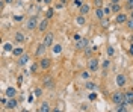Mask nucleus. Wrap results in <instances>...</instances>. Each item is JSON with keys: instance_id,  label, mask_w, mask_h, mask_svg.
Instances as JSON below:
<instances>
[{"instance_id": "8", "label": "nucleus", "mask_w": 133, "mask_h": 112, "mask_svg": "<svg viewBox=\"0 0 133 112\" xmlns=\"http://www.w3.org/2000/svg\"><path fill=\"white\" fill-rule=\"evenodd\" d=\"M125 82H127V79H125L124 74H118L116 76V85L118 86H125Z\"/></svg>"}, {"instance_id": "17", "label": "nucleus", "mask_w": 133, "mask_h": 112, "mask_svg": "<svg viewBox=\"0 0 133 112\" xmlns=\"http://www.w3.org/2000/svg\"><path fill=\"white\" fill-rule=\"evenodd\" d=\"M95 15H97V18H100V20H103V18L106 17V14H104L103 8H97L95 9Z\"/></svg>"}, {"instance_id": "48", "label": "nucleus", "mask_w": 133, "mask_h": 112, "mask_svg": "<svg viewBox=\"0 0 133 112\" xmlns=\"http://www.w3.org/2000/svg\"><path fill=\"white\" fill-rule=\"evenodd\" d=\"M132 18H133V9H132Z\"/></svg>"}, {"instance_id": "4", "label": "nucleus", "mask_w": 133, "mask_h": 112, "mask_svg": "<svg viewBox=\"0 0 133 112\" xmlns=\"http://www.w3.org/2000/svg\"><path fill=\"white\" fill-rule=\"evenodd\" d=\"M88 45H89L88 38H85V36H83L80 41H77V43H76V49H77V50H85V49H88Z\"/></svg>"}, {"instance_id": "42", "label": "nucleus", "mask_w": 133, "mask_h": 112, "mask_svg": "<svg viewBox=\"0 0 133 112\" xmlns=\"http://www.w3.org/2000/svg\"><path fill=\"white\" fill-rule=\"evenodd\" d=\"M51 2H53V0H44V3H47V5H50Z\"/></svg>"}, {"instance_id": "16", "label": "nucleus", "mask_w": 133, "mask_h": 112, "mask_svg": "<svg viewBox=\"0 0 133 112\" xmlns=\"http://www.w3.org/2000/svg\"><path fill=\"white\" fill-rule=\"evenodd\" d=\"M76 23L79 24V26H85L86 24V18H85V15H77V18H76Z\"/></svg>"}, {"instance_id": "34", "label": "nucleus", "mask_w": 133, "mask_h": 112, "mask_svg": "<svg viewBox=\"0 0 133 112\" xmlns=\"http://www.w3.org/2000/svg\"><path fill=\"white\" fill-rule=\"evenodd\" d=\"M94 3H95V6H97V8H101V5H103V0H94Z\"/></svg>"}, {"instance_id": "11", "label": "nucleus", "mask_w": 133, "mask_h": 112, "mask_svg": "<svg viewBox=\"0 0 133 112\" xmlns=\"http://www.w3.org/2000/svg\"><path fill=\"white\" fill-rule=\"evenodd\" d=\"M125 104H129V106H132L133 104V93L132 91H129V93H125Z\"/></svg>"}, {"instance_id": "5", "label": "nucleus", "mask_w": 133, "mask_h": 112, "mask_svg": "<svg viewBox=\"0 0 133 112\" xmlns=\"http://www.w3.org/2000/svg\"><path fill=\"white\" fill-rule=\"evenodd\" d=\"M47 49H49V47H47L44 43H41L38 47H36V50H35V56H42L44 53L47 52Z\"/></svg>"}, {"instance_id": "2", "label": "nucleus", "mask_w": 133, "mask_h": 112, "mask_svg": "<svg viewBox=\"0 0 133 112\" xmlns=\"http://www.w3.org/2000/svg\"><path fill=\"white\" fill-rule=\"evenodd\" d=\"M39 26V23H38V18L35 17V15H32V17H29V20H27V24H26V27L29 29V30H33L35 27Z\"/></svg>"}, {"instance_id": "24", "label": "nucleus", "mask_w": 133, "mask_h": 112, "mask_svg": "<svg viewBox=\"0 0 133 112\" xmlns=\"http://www.w3.org/2000/svg\"><path fill=\"white\" fill-rule=\"evenodd\" d=\"M61 52H62V45H61V44H55V45H53V53H55V55H59Z\"/></svg>"}, {"instance_id": "36", "label": "nucleus", "mask_w": 133, "mask_h": 112, "mask_svg": "<svg viewBox=\"0 0 133 112\" xmlns=\"http://www.w3.org/2000/svg\"><path fill=\"white\" fill-rule=\"evenodd\" d=\"M127 8L133 9V0H127Z\"/></svg>"}, {"instance_id": "14", "label": "nucleus", "mask_w": 133, "mask_h": 112, "mask_svg": "<svg viewBox=\"0 0 133 112\" xmlns=\"http://www.w3.org/2000/svg\"><path fill=\"white\" fill-rule=\"evenodd\" d=\"M47 26H49V18H44L41 23H39V26H38V29L41 30V32H45V29H47Z\"/></svg>"}, {"instance_id": "29", "label": "nucleus", "mask_w": 133, "mask_h": 112, "mask_svg": "<svg viewBox=\"0 0 133 112\" xmlns=\"http://www.w3.org/2000/svg\"><path fill=\"white\" fill-rule=\"evenodd\" d=\"M88 98H89V100H91V102H94V100H95V98H97V94H95V93H91V94L88 95Z\"/></svg>"}, {"instance_id": "15", "label": "nucleus", "mask_w": 133, "mask_h": 112, "mask_svg": "<svg viewBox=\"0 0 133 112\" xmlns=\"http://www.w3.org/2000/svg\"><path fill=\"white\" fill-rule=\"evenodd\" d=\"M17 108V100L15 98H9L6 103V109H15Z\"/></svg>"}, {"instance_id": "23", "label": "nucleus", "mask_w": 133, "mask_h": 112, "mask_svg": "<svg viewBox=\"0 0 133 112\" xmlns=\"http://www.w3.org/2000/svg\"><path fill=\"white\" fill-rule=\"evenodd\" d=\"M15 41L17 43H23V41H24V35L21 34V32H17L15 34Z\"/></svg>"}, {"instance_id": "10", "label": "nucleus", "mask_w": 133, "mask_h": 112, "mask_svg": "<svg viewBox=\"0 0 133 112\" xmlns=\"http://www.w3.org/2000/svg\"><path fill=\"white\" fill-rule=\"evenodd\" d=\"M39 67H41L42 70H47L50 67V59L49 58H42L41 61H39Z\"/></svg>"}, {"instance_id": "6", "label": "nucleus", "mask_w": 133, "mask_h": 112, "mask_svg": "<svg viewBox=\"0 0 133 112\" xmlns=\"http://www.w3.org/2000/svg\"><path fill=\"white\" fill-rule=\"evenodd\" d=\"M53 39H55V35L51 34V32H49V34L44 36V41L42 43L45 44L47 47H50V45H53Z\"/></svg>"}, {"instance_id": "33", "label": "nucleus", "mask_w": 133, "mask_h": 112, "mask_svg": "<svg viewBox=\"0 0 133 112\" xmlns=\"http://www.w3.org/2000/svg\"><path fill=\"white\" fill-rule=\"evenodd\" d=\"M51 15H53V9H49L45 12V18H51Z\"/></svg>"}, {"instance_id": "28", "label": "nucleus", "mask_w": 133, "mask_h": 112, "mask_svg": "<svg viewBox=\"0 0 133 112\" xmlns=\"http://www.w3.org/2000/svg\"><path fill=\"white\" fill-rule=\"evenodd\" d=\"M106 52H108V56H114V55H115L114 47H108V50H106Z\"/></svg>"}, {"instance_id": "9", "label": "nucleus", "mask_w": 133, "mask_h": 112, "mask_svg": "<svg viewBox=\"0 0 133 112\" xmlns=\"http://www.w3.org/2000/svg\"><path fill=\"white\" fill-rule=\"evenodd\" d=\"M29 59H30V56H29V55H21V56H20V58H18V65H26V64H27V62H29Z\"/></svg>"}, {"instance_id": "18", "label": "nucleus", "mask_w": 133, "mask_h": 112, "mask_svg": "<svg viewBox=\"0 0 133 112\" xmlns=\"http://www.w3.org/2000/svg\"><path fill=\"white\" fill-rule=\"evenodd\" d=\"M89 5H86V3H83L82 6H80V14H82V15H86V14H88V12H89Z\"/></svg>"}, {"instance_id": "21", "label": "nucleus", "mask_w": 133, "mask_h": 112, "mask_svg": "<svg viewBox=\"0 0 133 112\" xmlns=\"http://www.w3.org/2000/svg\"><path fill=\"white\" fill-rule=\"evenodd\" d=\"M3 50L5 52H14V45L11 43H5L3 44Z\"/></svg>"}, {"instance_id": "12", "label": "nucleus", "mask_w": 133, "mask_h": 112, "mask_svg": "<svg viewBox=\"0 0 133 112\" xmlns=\"http://www.w3.org/2000/svg\"><path fill=\"white\" fill-rule=\"evenodd\" d=\"M39 112H51V108L47 102H42L41 106H39Z\"/></svg>"}, {"instance_id": "26", "label": "nucleus", "mask_w": 133, "mask_h": 112, "mask_svg": "<svg viewBox=\"0 0 133 112\" xmlns=\"http://www.w3.org/2000/svg\"><path fill=\"white\" fill-rule=\"evenodd\" d=\"M110 8H112L114 12H118V11L121 9V6H119V3H112V6H110Z\"/></svg>"}, {"instance_id": "3", "label": "nucleus", "mask_w": 133, "mask_h": 112, "mask_svg": "<svg viewBox=\"0 0 133 112\" xmlns=\"http://www.w3.org/2000/svg\"><path fill=\"white\" fill-rule=\"evenodd\" d=\"M98 65L100 62L97 58H91V59L88 61V68H89V71H92V73H95L97 70H98Z\"/></svg>"}, {"instance_id": "32", "label": "nucleus", "mask_w": 133, "mask_h": 112, "mask_svg": "<svg viewBox=\"0 0 133 112\" xmlns=\"http://www.w3.org/2000/svg\"><path fill=\"white\" fill-rule=\"evenodd\" d=\"M101 26H103V27H108L109 26V20L103 18V20H101Z\"/></svg>"}, {"instance_id": "1", "label": "nucleus", "mask_w": 133, "mask_h": 112, "mask_svg": "<svg viewBox=\"0 0 133 112\" xmlns=\"http://www.w3.org/2000/svg\"><path fill=\"white\" fill-rule=\"evenodd\" d=\"M112 102L115 104H124L125 103V95L123 93H119V91H116L112 94Z\"/></svg>"}, {"instance_id": "7", "label": "nucleus", "mask_w": 133, "mask_h": 112, "mask_svg": "<svg viewBox=\"0 0 133 112\" xmlns=\"http://www.w3.org/2000/svg\"><path fill=\"white\" fill-rule=\"evenodd\" d=\"M15 95H17V89L14 86H8L6 88V97L8 98H15Z\"/></svg>"}, {"instance_id": "22", "label": "nucleus", "mask_w": 133, "mask_h": 112, "mask_svg": "<svg viewBox=\"0 0 133 112\" xmlns=\"http://www.w3.org/2000/svg\"><path fill=\"white\" fill-rule=\"evenodd\" d=\"M116 112H129L127 111V104H116Z\"/></svg>"}, {"instance_id": "38", "label": "nucleus", "mask_w": 133, "mask_h": 112, "mask_svg": "<svg viewBox=\"0 0 133 112\" xmlns=\"http://www.w3.org/2000/svg\"><path fill=\"white\" fill-rule=\"evenodd\" d=\"M109 65H110V62H109V61H104V62H103V68H104V70L109 68Z\"/></svg>"}, {"instance_id": "19", "label": "nucleus", "mask_w": 133, "mask_h": 112, "mask_svg": "<svg viewBox=\"0 0 133 112\" xmlns=\"http://www.w3.org/2000/svg\"><path fill=\"white\" fill-rule=\"evenodd\" d=\"M12 55H14V56H17V58H20L21 55H24V52H23V47H15V49H14V52H12Z\"/></svg>"}, {"instance_id": "41", "label": "nucleus", "mask_w": 133, "mask_h": 112, "mask_svg": "<svg viewBox=\"0 0 133 112\" xmlns=\"http://www.w3.org/2000/svg\"><path fill=\"white\" fill-rule=\"evenodd\" d=\"M129 53H130V55H132V56H133V43L130 44V50H129Z\"/></svg>"}, {"instance_id": "37", "label": "nucleus", "mask_w": 133, "mask_h": 112, "mask_svg": "<svg viewBox=\"0 0 133 112\" xmlns=\"http://www.w3.org/2000/svg\"><path fill=\"white\" fill-rule=\"evenodd\" d=\"M82 38H83V36H82V35H79V34H76V35H74V39H76V43H77V41H80Z\"/></svg>"}, {"instance_id": "43", "label": "nucleus", "mask_w": 133, "mask_h": 112, "mask_svg": "<svg viewBox=\"0 0 133 112\" xmlns=\"http://www.w3.org/2000/svg\"><path fill=\"white\" fill-rule=\"evenodd\" d=\"M3 2H5V3H12L14 0H3Z\"/></svg>"}, {"instance_id": "49", "label": "nucleus", "mask_w": 133, "mask_h": 112, "mask_svg": "<svg viewBox=\"0 0 133 112\" xmlns=\"http://www.w3.org/2000/svg\"><path fill=\"white\" fill-rule=\"evenodd\" d=\"M132 43H133V35H132Z\"/></svg>"}, {"instance_id": "46", "label": "nucleus", "mask_w": 133, "mask_h": 112, "mask_svg": "<svg viewBox=\"0 0 133 112\" xmlns=\"http://www.w3.org/2000/svg\"><path fill=\"white\" fill-rule=\"evenodd\" d=\"M61 3H62V5H65V3H66V0H61Z\"/></svg>"}, {"instance_id": "13", "label": "nucleus", "mask_w": 133, "mask_h": 112, "mask_svg": "<svg viewBox=\"0 0 133 112\" xmlns=\"http://www.w3.org/2000/svg\"><path fill=\"white\" fill-rule=\"evenodd\" d=\"M127 20H129V18L125 17V14H118V15H116V23H118V24L127 23Z\"/></svg>"}, {"instance_id": "27", "label": "nucleus", "mask_w": 133, "mask_h": 112, "mask_svg": "<svg viewBox=\"0 0 133 112\" xmlns=\"http://www.w3.org/2000/svg\"><path fill=\"white\" fill-rule=\"evenodd\" d=\"M41 94H42V89H41V88H35L33 95H35V97H41Z\"/></svg>"}, {"instance_id": "47", "label": "nucleus", "mask_w": 133, "mask_h": 112, "mask_svg": "<svg viewBox=\"0 0 133 112\" xmlns=\"http://www.w3.org/2000/svg\"><path fill=\"white\" fill-rule=\"evenodd\" d=\"M21 112H29V111H27V109H23V111H21Z\"/></svg>"}, {"instance_id": "45", "label": "nucleus", "mask_w": 133, "mask_h": 112, "mask_svg": "<svg viewBox=\"0 0 133 112\" xmlns=\"http://www.w3.org/2000/svg\"><path fill=\"white\" fill-rule=\"evenodd\" d=\"M53 112H62L61 109H53Z\"/></svg>"}, {"instance_id": "40", "label": "nucleus", "mask_w": 133, "mask_h": 112, "mask_svg": "<svg viewBox=\"0 0 133 112\" xmlns=\"http://www.w3.org/2000/svg\"><path fill=\"white\" fill-rule=\"evenodd\" d=\"M36 68H38L36 65H32V68H30V71H32V73H36Z\"/></svg>"}, {"instance_id": "20", "label": "nucleus", "mask_w": 133, "mask_h": 112, "mask_svg": "<svg viewBox=\"0 0 133 112\" xmlns=\"http://www.w3.org/2000/svg\"><path fill=\"white\" fill-rule=\"evenodd\" d=\"M44 85L47 86V88H53L55 82H53V79H51V77L49 76V77H45V79H44Z\"/></svg>"}, {"instance_id": "31", "label": "nucleus", "mask_w": 133, "mask_h": 112, "mask_svg": "<svg viewBox=\"0 0 133 112\" xmlns=\"http://www.w3.org/2000/svg\"><path fill=\"white\" fill-rule=\"evenodd\" d=\"M103 11H104V14H106V15H109V14L112 12V8H110V6H106V8H103Z\"/></svg>"}, {"instance_id": "30", "label": "nucleus", "mask_w": 133, "mask_h": 112, "mask_svg": "<svg viewBox=\"0 0 133 112\" xmlns=\"http://www.w3.org/2000/svg\"><path fill=\"white\" fill-rule=\"evenodd\" d=\"M127 27L129 29H133V18H129L127 20Z\"/></svg>"}, {"instance_id": "25", "label": "nucleus", "mask_w": 133, "mask_h": 112, "mask_svg": "<svg viewBox=\"0 0 133 112\" xmlns=\"http://www.w3.org/2000/svg\"><path fill=\"white\" fill-rule=\"evenodd\" d=\"M86 88H88V89H91V91H95V89H97V85H95V83H94V82H86Z\"/></svg>"}, {"instance_id": "35", "label": "nucleus", "mask_w": 133, "mask_h": 112, "mask_svg": "<svg viewBox=\"0 0 133 112\" xmlns=\"http://www.w3.org/2000/svg\"><path fill=\"white\" fill-rule=\"evenodd\" d=\"M80 76H82V79H88V77H89V73H88V71H82V74H80Z\"/></svg>"}, {"instance_id": "39", "label": "nucleus", "mask_w": 133, "mask_h": 112, "mask_svg": "<svg viewBox=\"0 0 133 112\" xmlns=\"http://www.w3.org/2000/svg\"><path fill=\"white\" fill-rule=\"evenodd\" d=\"M74 5H76V6H79V8H80V6H82L83 3H82V0H74Z\"/></svg>"}, {"instance_id": "44", "label": "nucleus", "mask_w": 133, "mask_h": 112, "mask_svg": "<svg viewBox=\"0 0 133 112\" xmlns=\"http://www.w3.org/2000/svg\"><path fill=\"white\" fill-rule=\"evenodd\" d=\"M112 3H119V0H110Z\"/></svg>"}]
</instances>
